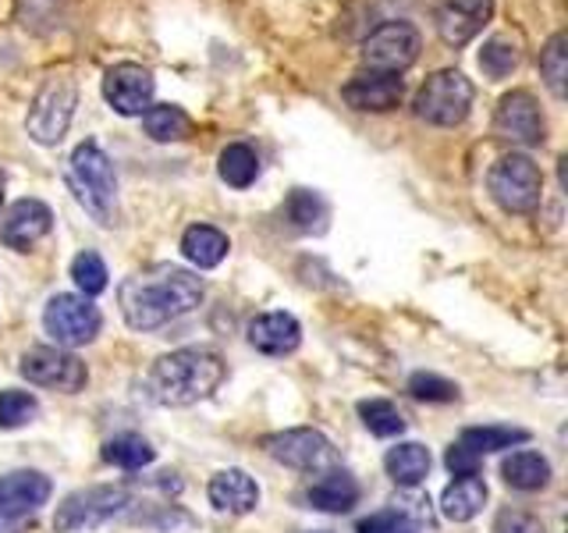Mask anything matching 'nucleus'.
<instances>
[{
  "label": "nucleus",
  "mask_w": 568,
  "mask_h": 533,
  "mask_svg": "<svg viewBox=\"0 0 568 533\" xmlns=\"http://www.w3.org/2000/svg\"><path fill=\"white\" fill-rule=\"evenodd\" d=\"M519 43L511 40V36H494V40L484 43L479 50V68H484V76L490 79H508L515 68H519Z\"/></svg>",
  "instance_id": "29"
},
{
  "label": "nucleus",
  "mask_w": 568,
  "mask_h": 533,
  "mask_svg": "<svg viewBox=\"0 0 568 533\" xmlns=\"http://www.w3.org/2000/svg\"><path fill=\"white\" fill-rule=\"evenodd\" d=\"M565 47H568V36L555 32L547 40V47L540 50V76L558 100L565 97V79H568V50Z\"/></svg>",
  "instance_id": "30"
},
{
  "label": "nucleus",
  "mask_w": 568,
  "mask_h": 533,
  "mask_svg": "<svg viewBox=\"0 0 568 533\" xmlns=\"http://www.w3.org/2000/svg\"><path fill=\"white\" fill-rule=\"evenodd\" d=\"M288 221L298 231H324L327 228V203L310 189H295L288 195Z\"/></svg>",
  "instance_id": "31"
},
{
  "label": "nucleus",
  "mask_w": 568,
  "mask_h": 533,
  "mask_svg": "<svg viewBox=\"0 0 568 533\" xmlns=\"http://www.w3.org/2000/svg\"><path fill=\"white\" fill-rule=\"evenodd\" d=\"M263 452L274 462L298 473H327L337 470V452L334 444L313 431V426H295V431H281V434H266L263 438Z\"/></svg>",
  "instance_id": "6"
},
{
  "label": "nucleus",
  "mask_w": 568,
  "mask_h": 533,
  "mask_svg": "<svg viewBox=\"0 0 568 533\" xmlns=\"http://www.w3.org/2000/svg\"><path fill=\"white\" fill-rule=\"evenodd\" d=\"M153 89H156V82L150 71L132 61L114 64L103 76V97L124 118H142V111L153 103Z\"/></svg>",
  "instance_id": "14"
},
{
  "label": "nucleus",
  "mask_w": 568,
  "mask_h": 533,
  "mask_svg": "<svg viewBox=\"0 0 568 533\" xmlns=\"http://www.w3.org/2000/svg\"><path fill=\"white\" fill-rule=\"evenodd\" d=\"M132 505V491L129 487H85L68 494L58 505V515H53V526L58 533H75V530H93L103 526L106 520H114L118 512H124Z\"/></svg>",
  "instance_id": "8"
},
{
  "label": "nucleus",
  "mask_w": 568,
  "mask_h": 533,
  "mask_svg": "<svg viewBox=\"0 0 568 533\" xmlns=\"http://www.w3.org/2000/svg\"><path fill=\"white\" fill-rule=\"evenodd\" d=\"M487 189H490L494 203L501 210L532 213L540 207V195H544V174L526 153H508L490 168Z\"/></svg>",
  "instance_id": "5"
},
{
  "label": "nucleus",
  "mask_w": 568,
  "mask_h": 533,
  "mask_svg": "<svg viewBox=\"0 0 568 533\" xmlns=\"http://www.w3.org/2000/svg\"><path fill=\"white\" fill-rule=\"evenodd\" d=\"M75 82L64 76H53L40 86L32 107H29V135L40 142V147H58L64 139L71 114H75Z\"/></svg>",
  "instance_id": "7"
},
{
  "label": "nucleus",
  "mask_w": 568,
  "mask_h": 533,
  "mask_svg": "<svg viewBox=\"0 0 568 533\" xmlns=\"http://www.w3.org/2000/svg\"><path fill=\"white\" fill-rule=\"evenodd\" d=\"M248 342L263 355H288L302 342V328L292 313H260L248 324Z\"/></svg>",
  "instance_id": "18"
},
{
  "label": "nucleus",
  "mask_w": 568,
  "mask_h": 533,
  "mask_svg": "<svg viewBox=\"0 0 568 533\" xmlns=\"http://www.w3.org/2000/svg\"><path fill=\"white\" fill-rule=\"evenodd\" d=\"M494 14V0H437L434 26L448 47H466L473 36L484 32Z\"/></svg>",
  "instance_id": "15"
},
{
  "label": "nucleus",
  "mask_w": 568,
  "mask_h": 533,
  "mask_svg": "<svg viewBox=\"0 0 568 533\" xmlns=\"http://www.w3.org/2000/svg\"><path fill=\"white\" fill-rule=\"evenodd\" d=\"M36 416H40V402L29 391H0V431H18V426L32 423Z\"/></svg>",
  "instance_id": "33"
},
{
  "label": "nucleus",
  "mask_w": 568,
  "mask_h": 533,
  "mask_svg": "<svg viewBox=\"0 0 568 533\" xmlns=\"http://www.w3.org/2000/svg\"><path fill=\"white\" fill-rule=\"evenodd\" d=\"M100 310L85 295H53L43 310V328L58 342V349H79L89 345L100 334Z\"/></svg>",
  "instance_id": "9"
},
{
  "label": "nucleus",
  "mask_w": 568,
  "mask_h": 533,
  "mask_svg": "<svg viewBox=\"0 0 568 533\" xmlns=\"http://www.w3.org/2000/svg\"><path fill=\"white\" fill-rule=\"evenodd\" d=\"M210 502L217 505L221 512L245 515V512H253L260 505V487L245 470H221L217 476L210 480Z\"/></svg>",
  "instance_id": "19"
},
{
  "label": "nucleus",
  "mask_w": 568,
  "mask_h": 533,
  "mask_svg": "<svg viewBox=\"0 0 568 533\" xmlns=\"http://www.w3.org/2000/svg\"><path fill=\"white\" fill-rule=\"evenodd\" d=\"M22 378L36 388H50V391H64V395H75V391L85 388L89 373L85 363L75 352L58 349V345H36L22 355Z\"/></svg>",
  "instance_id": "11"
},
{
  "label": "nucleus",
  "mask_w": 568,
  "mask_h": 533,
  "mask_svg": "<svg viewBox=\"0 0 568 533\" xmlns=\"http://www.w3.org/2000/svg\"><path fill=\"white\" fill-rule=\"evenodd\" d=\"M529 441V431L523 426H469V431H462V441L469 452L476 455H487V452H505L511 444H526Z\"/></svg>",
  "instance_id": "26"
},
{
  "label": "nucleus",
  "mask_w": 568,
  "mask_h": 533,
  "mask_svg": "<svg viewBox=\"0 0 568 533\" xmlns=\"http://www.w3.org/2000/svg\"><path fill=\"white\" fill-rule=\"evenodd\" d=\"M342 97L348 107L355 111H373V114H384V111H395L405 97V82L390 71H359L352 82H345Z\"/></svg>",
  "instance_id": "17"
},
{
  "label": "nucleus",
  "mask_w": 568,
  "mask_h": 533,
  "mask_svg": "<svg viewBox=\"0 0 568 533\" xmlns=\"http://www.w3.org/2000/svg\"><path fill=\"white\" fill-rule=\"evenodd\" d=\"M118 302L129 328L153 331L200 306L203 281L192 271H182V266H156V271L124 281L118 289Z\"/></svg>",
  "instance_id": "1"
},
{
  "label": "nucleus",
  "mask_w": 568,
  "mask_h": 533,
  "mask_svg": "<svg viewBox=\"0 0 568 533\" xmlns=\"http://www.w3.org/2000/svg\"><path fill=\"white\" fill-rule=\"evenodd\" d=\"M494 132L511 147H540L544 142V114L540 103L526 89H511L494 111Z\"/></svg>",
  "instance_id": "13"
},
{
  "label": "nucleus",
  "mask_w": 568,
  "mask_h": 533,
  "mask_svg": "<svg viewBox=\"0 0 568 533\" xmlns=\"http://www.w3.org/2000/svg\"><path fill=\"white\" fill-rule=\"evenodd\" d=\"M473 107V82L462 76L458 68H440L419 86L413 111L426 124H440V129H455L466 121Z\"/></svg>",
  "instance_id": "4"
},
{
  "label": "nucleus",
  "mask_w": 568,
  "mask_h": 533,
  "mask_svg": "<svg viewBox=\"0 0 568 533\" xmlns=\"http://www.w3.org/2000/svg\"><path fill=\"white\" fill-rule=\"evenodd\" d=\"M384 470L398 487H419L430 473V452L419 441H402L384 455Z\"/></svg>",
  "instance_id": "22"
},
{
  "label": "nucleus",
  "mask_w": 568,
  "mask_h": 533,
  "mask_svg": "<svg viewBox=\"0 0 568 533\" xmlns=\"http://www.w3.org/2000/svg\"><path fill=\"white\" fill-rule=\"evenodd\" d=\"M310 533H331V530H310Z\"/></svg>",
  "instance_id": "41"
},
{
  "label": "nucleus",
  "mask_w": 568,
  "mask_h": 533,
  "mask_svg": "<svg viewBox=\"0 0 568 533\" xmlns=\"http://www.w3.org/2000/svg\"><path fill=\"white\" fill-rule=\"evenodd\" d=\"M444 462H448V470L455 476H476L479 473V455L469 452L466 444H452L448 455H444Z\"/></svg>",
  "instance_id": "38"
},
{
  "label": "nucleus",
  "mask_w": 568,
  "mask_h": 533,
  "mask_svg": "<svg viewBox=\"0 0 568 533\" xmlns=\"http://www.w3.org/2000/svg\"><path fill=\"white\" fill-rule=\"evenodd\" d=\"M359 416L366 423V431L369 434H377V438H395L405 431V416L398 413V405L395 402H387V399H369V402H359Z\"/></svg>",
  "instance_id": "32"
},
{
  "label": "nucleus",
  "mask_w": 568,
  "mask_h": 533,
  "mask_svg": "<svg viewBox=\"0 0 568 533\" xmlns=\"http://www.w3.org/2000/svg\"><path fill=\"white\" fill-rule=\"evenodd\" d=\"M395 512H402L405 520H413L416 526L430 523V502H426L423 494H402V497H395Z\"/></svg>",
  "instance_id": "39"
},
{
  "label": "nucleus",
  "mask_w": 568,
  "mask_h": 533,
  "mask_svg": "<svg viewBox=\"0 0 568 533\" xmlns=\"http://www.w3.org/2000/svg\"><path fill=\"white\" fill-rule=\"evenodd\" d=\"M103 459L114 462V466H121V470H142V466H150V462L156 459V452H153V444L146 438L118 434V438H111L103 444Z\"/></svg>",
  "instance_id": "28"
},
{
  "label": "nucleus",
  "mask_w": 568,
  "mask_h": 533,
  "mask_svg": "<svg viewBox=\"0 0 568 533\" xmlns=\"http://www.w3.org/2000/svg\"><path fill=\"white\" fill-rule=\"evenodd\" d=\"M227 235L210 224H192L185 235H182V253L189 263L203 266V271H210V266H217L224 257H227Z\"/></svg>",
  "instance_id": "23"
},
{
  "label": "nucleus",
  "mask_w": 568,
  "mask_h": 533,
  "mask_svg": "<svg viewBox=\"0 0 568 533\" xmlns=\"http://www.w3.org/2000/svg\"><path fill=\"white\" fill-rule=\"evenodd\" d=\"M505 484L515 491H540L550 480V462L540 452H511L505 459Z\"/></svg>",
  "instance_id": "24"
},
{
  "label": "nucleus",
  "mask_w": 568,
  "mask_h": 533,
  "mask_svg": "<svg viewBox=\"0 0 568 533\" xmlns=\"http://www.w3.org/2000/svg\"><path fill=\"white\" fill-rule=\"evenodd\" d=\"M306 502L320 512H352L359 505V484L345 470H327V476H320L306 491Z\"/></svg>",
  "instance_id": "20"
},
{
  "label": "nucleus",
  "mask_w": 568,
  "mask_h": 533,
  "mask_svg": "<svg viewBox=\"0 0 568 533\" xmlns=\"http://www.w3.org/2000/svg\"><path fill=\"white\" fill-rule=\"evenodd\" d=\"M487 505V484L479 476H458L455 484L444 487L440 494V512L448 515L452 523H469L476 520Z\"/></svg>",
  "instance_id": "21"
},
{
  "label": "nucleus",
  "mask_w": 568,
  "mask_h": 533,
  "mask_svg": "<svg viewBox=\"0 0 568 533\" xmlns=\"http://www.w3.org/2000/svg\"><path fill=\"white\" fill-rule=\"evenodd\" d=\"M142 129L156 142H178L189 135L192 121L182 107H174V103H150L146 111H142Z\"/></svg>",
  "instance_id": "25"
},
{
  "label": "nucleus",
  "mask_w": 568,
  "mask_h": 533,
  "mask_svg": "<svg viewBox=\"0 0 568 533\" xmlns=\"http://www.w3.org/2000/svg\"><path fill=\"white\" fill-rule=\"evenodd\" d=\"M419 50H423V36L413 22H384L366 36L363 61L369 71L402 76L405 68H413L419 61Z\"/></svg>",
  "instance_id": "10"
},
{
  "label": "nucleus",
  "mask_w": 568,
  "mask_h": 533,
  "mask_svg": "<svg viewBox=\"0 0 568 533\" xmlns=\"http://www.w3.org/2000/svg\"><path fill=\"white\" fill-rule=\"evenodd\" d=\"M71 278H75L79 292L89 299V295H100L106 289V263L100 253H93V249H85V253H79L75 260H71Z\"/></svg>",
  "instance_id": "34"
},
{
  "label": "nucleus",
  "mask_w": 568,
  "mask_h": 533,
  "mask_svg": "<svg viewBox=\"0 0 568 533\" xmlns=\"http://www.w3.org/2000/svg\"><path fill=\"white\" fill-rule=\"evenodd\" d=\"M494 533H544V523L537 520V515L511 509V512H501V515H497Z\"/></svg>",
  "instance_id": "37"
},
{
  "label": "nucleus",
  "mask_w": 568,
  "mask_h": 533,
  "mask_svg": "<svg viewBox=\"0 0 568 533\" xmlns=\"http://www.w3.org/2000/svg\"><path fill=\"white\" fill-rule=\"evenodd\" d=\"M53 228V213L47 203L40 200H18L8 213L4 221H0V242L14 253H29V249L47 239Z\"/></svg>",
  "instance_id": "16"
},
{
  "label": "nucleus",
  "mask_w": 568,
  "mask_h": 533,
  "mask_svg": "<svg viewBox=\"0 0 568 533\" xmlns=\"http://www.w3.org/2000/svg\"><path fill=\"white\" fill-rule=\"evenodd\" d=\"M355 533H419V526L413 520H405L402 512H377L363 520Z\"/></svg>",
  "instance_id": "36"
},
{
  "label": "nucleus",
  "mask_w": 568,
  "mask_h": 533,
  "mask_svg": "<svg viewBox=\"0 0 568 533\" xmlns=\"http://www.w3.org/2000/svg\"><path fill=\"white\" fill-rule=\"evenodd\" d=\"M68 182L75 189L79 203L93 213L100 224H111V207L118 195V178H114V164L97 142H82L71 153V171Z\"/></svg>",
  "instance_id": "3"
},
{
  "label": "nucleus",
  "mask_w": 568,
  "mask_h": 533,
  "mask_svg": "<svg viewBox=\"0 0 568 533\" xmlns=\"http://www.w3.org/2000/svg\"><path fill=\"white\" fill-rule=\"evenodd\" d=\"M50 491V480L36 470L0 476V533H14L36 509L47 505Z\"/></svg>",
  "instance_id": "12"
},
{
  "label": "nucleus",
  "mask_w": 568,
  "mask_h": 533,
  "mask_svg": "<svg viewBox=\"0 0 568 533\" xmlns=\"http://www.w3.org/2000/svg\"><path fill=\"white\" fill-rule=\"evenodd\" d=\"M217 171L231 189H248L260 174V157L245 142H231L217 160Z\"/></svg>",
  "instance_id": "27"
},
{
  "label": "nucleus",
  "mask_w": 568,
  "mask_h": 533,
  "mask_svg": "<svg viewBox=\"0 0 568 533\" xmlns=\"http://www.w3.org/2000/svg\"><path fill=\"white\" fill-rule=\"evenodd\" d=\"M0 203H4V174H0Z\"/></svg>",
  "instance_id": "40"
},
{
  "label": "nucleus",
  "mask_w": 568,
  "mask_h": 533,
  "mask_svg": "<svg viewBox=\"0 0 568 533\" xmlns=\"http://www.w3.org/2000/svg\"><path fill=\"white\" fill-rule=\"evenodd\" d=\"M224 360L213 349H178L160 355L146 373V395L156 405L168 409H185L210 399L224 381Z\"/></svg>",
  "instance_id": "2"
},
{
  "label": "nucleus",
  "mask_w": 568,
  "mask_h": 533,
  "mask_svg": "<svg viewBox=\"0 0 568 533\" xmlns=\"http://www.w3.org/2000/svg\"><path fill=\"white\" fill-rule=\"evenodd\" d=\"M408 395L419 402H455L458 384L437 378V373H413V378H408Z\"/></svg>",
  "instance_id": "35"
}]
</instances>
